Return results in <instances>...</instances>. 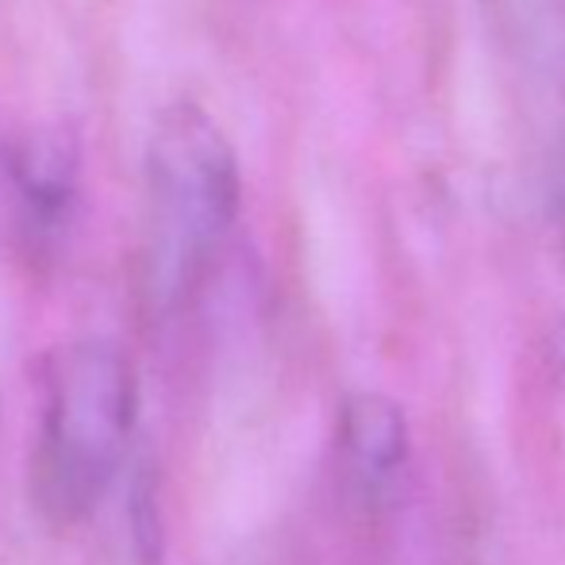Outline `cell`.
Returning a JSON list of instances; mask_svg holds the SVG:
<instances>
[{"mask_svg":"<svg viewBox=\"0 0 565 565\" xmlns=\"http://www.w3.org/2000/svg\"><path fill=\"white\" fill-rule=\"evenodd\" d=\"M139 419L135 365L113 339H77L51 358L28 497L51 531H74L108 497Z\"/></svg>","mask_w":565,"mask_h":565,"instance_id":"cell-1","label":"cell"},{"mask_svg":"<svg viewBox=\"0 0 565 565\" xmlns=\"http://www.w3.org/2000/svg\"><path fill=\"white\" fill-rule=\"evenodd\" d=\"M243 204L235 147L201 105L181 100L154 119L147 142V246L142 289L170 312L201 285Z\"/></svg>","mask_w":565,"mask_h":565,"instance_id":"cell-2","label":"cell"},{"mask_svg":"<svg viewBox=\"0 0 565 565\" xmlns=\"http://www.w3.org/2000/svg\"><path fill=\"white\" fill-rule=\"evenodd\" d=\"M481 15L515 82L565 108V0H481Z\"/></svg>","mask_w":565,"mask_h":565,"instance_id":"cell-3","label":"cell"},{"mask_svg":"<svg viewBox=\"0 0 565 565\" xmlns=\"http://www.w3.org/2000/svg\"><path fill=\"white\" fill-rule=\"evenodd\" d=\"M77 142L66 127H39L20 142L12 181L35 235H58L77 201Z\"/></svg>","mask_w":565,"mask_h":565,"instance_id":"cell-4","label":"cell"},{"mask_svg":"<svg viewBox=\"0 0 565 565\" xmlns=\"http://www.w3.org/2000/svg\"><path fill=\"white\" fill-rule=\"evenodd\" d=\"M339 454L362 489H381L408 458V419L381 393L347 396L339 412Z\"/></svg>","mask_w":565,"mask_h":565,"instance_id":"cell-5","label":"cell"}]
</instances>
